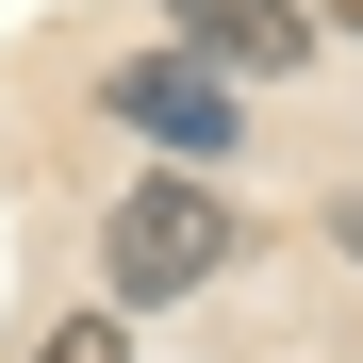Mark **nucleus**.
<instances>
[{"mask_svg": "<svg viewBox=\"0 0 363 363\" xmlns=\"http://www.w3.org/2000/svg\"><path fill=\"white\" fill-rule=\"evenodd\" d=\"M330 248H347V264H363V182H347V199H330Z\"/></svg>", "mask_w": 363, "mask_h": 363, "instance_id": "nucleus-5", "label": "nucleus"}, {"mask_svg": "<svg viewBox=\"0 0 363 363\" xmlns=\"http://www.w3.org/2000/svg\"><path fill=\"white\" fill-rule=\"evenodd\" d=\"M165 33L199 50V67H248V83L314 67V0H165Z\"/></svg>", "mask_w": 363, "mask_h": 363, "instance_id": "nucleus-3", "label": "nucleus"}, {"mask_svg": "<svg viewBox=\"0 0 363 363\" xmlns=\"http://www.w3.org/2000/svg\"><path fill=\"white\" fill-rule=\"evenodd\" d=\"M33 363H133V330H116V314H67V330H50Z\"/></svg>", "mask_w": 363, "mask_h": 363, "instance_id": "nucleus-4", "label": "nucleus"}, {"mask_svg": "<svg viewBox=\"0 0 363 363\" xmlns=\"http://www.w3.org/2000/svg\"><path fill=\"white\" fill-rule=\"evenodd\" d=\"M231 264V199L199 165H165V182H133V199L99 215V281H116V314H133V297H199Z\"/></svg>", "mask_w": 363, "mask_h": 363, "instance_id": "nucleus-1", "label": "nucleus"}, {"mask_svg": "<svg viewBox=\"0 0 363 363\" xmlns=\"http://www.w3.org/2000/svg\"><path fill=\"white\" fill-rule=\"evenodd\" d=\"M99 116H133L149 149H182V165H231V133H248V99H231V67H199V50H133V67H99Z\"/></svg>", "mask_w": 363, "mask_h": 363, "instance_id": "nucleus-2", "label": "nucleus"}, {"mask_svg": "<svg viewBox=\"0 0 363 363\" xmlns=\"http://www.w3.org/2000/svg\"><path fill=\"white\" fill-rule=\"evenodd\" d=\"M314 33H363V0H314Z\"/></svg>", "mask_w": 363, "mask_h": 363, "instance_id": "nucleus-6", "label": "nucleus"}]
</instances>
